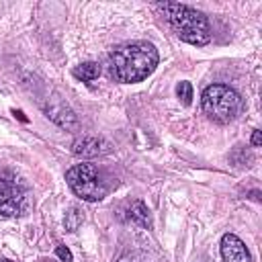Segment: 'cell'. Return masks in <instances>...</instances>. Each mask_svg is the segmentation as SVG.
<instances>
[{"mask_svg":"<svg viewBox=\"0 0 262 262\" xmlns=\"http://www.w3.org/2000/svg\"><path fill=\"white\" fill-rule=\"evenodd\" d=\"M111 151V143L104 141L102 137H78L74 143H72V154L74 156H80V158H96V156H102V154H108Z\"/></svg>","mask_w":262,"mask_h":262,"instance_id":"ba28073f","label":"cell"},{"mask_svg":"<svg viewBox=\"0 0 262 262\" xmlns=\"http://www.w3.org/2000/svg\"><path fill=\"white\" fill-rule=\"evenodd\" d=\"M127 219L141 227V229H149L151 227V217H149V209L141 203V201H133L129 207H127Z\"/></svg>","mask_w":262,"mask_h":262,"instance_id":"9c48e42d","label":"cell"},{"mask_svg":"<svg viewBox=\"0 0 262 262\" xmlns=\"http://www.w3.org/2000/svg\"><path fill=\"white\" fill-rule=\"evenodd\" d=\"M43 262H53V260H43Z\"/></svg>","mask_w":262,"mask_h":262,"instance_id":"ac0fdd59","label":"cell"},{"mask_svg":"<svg viewBox=\"0 0 262 262\" xmlns=\"http://www.w3.org/2000/svg\"><path fill=\"white\" fill-rule=\"evenodd\" d=\"M260 143H262V133L256 129V131L252 133V145H254V147H258Z\"/></svg>","mask_w":262,"mask_h":262,"instance_id":"9a60e30c","label":"cell"},{"mask_svg":"<svg viewBox=\"0 0 262 262\" xmlns=\"http://www.w3.org/2000/svg\"><path fill=\"white\" fill-rule=\"evenodd\" d=\"M221 256L223 262H254L250 250L235 233H225L221 237Z\"/></svg>","mask_w":262,"mask_h":262,"instance_id":"52a82bcc","label":"cell"},{"mask_svg":"<svg viewBox=\"0 0 262 262\" xmlns=\"http://www.w3.org/2000/svg\"><path fill=\"white\" fill-rule=\"evenodd\" d=\"M0 262H12V260H0Z\"/></svg>","mask_w":262,"mask_h":262,"instance_id":"e0dca14e","label":"cell"},{"mask_svg":"<svg viewBox=\"0 0 262 262\" xmlns=\"http://www.w3.org/2000/svg\"><path fill=\"white\" fill-rule=\"evenodd\" d=\"M117 262H143V258H141L139 254H125V256H121Z\"/></svg>","mask_w":262,"mask_h":262,"instance_id":"5bb4252c","label":"cell"},{"mask_svg":"<svg viewBox=\"0 0 262 262\" xmlns=\"http://www.w3.org/2000/svg\"><path fill=\"white\" fill-rule=\"evenodd\" d=\"M27 209H29V192L25 182L12 172L2 174L0 176V215L18 217V215H25Z\"/></svg>","mask_w":262,"mask_h":262,"instance_id":"5b68a950","label":"cell"},{"mask_svg":"<svg viewBox=\"0 0 262 262\" xmlns=\"http://www.w3.org/2000/svg\"><path fill=\"white\" fill-rule=\"evenodd\" d=\"M176 96L182 100V104L188 106V104L192 102V84L186 82V80L178 82V86H176Z\"/></svg>","mask_w":262,"mask_h":262,"instance_id":"7c38bea8","label":"cell"},{"mask_svg":"<svg viewBox=\"0 0 262 262\" xmlns=\"http://www.w3.org/2000/svg\"><path fill=\"white\" fill-rule=\"evenodd\" d=\"M82 221H84V215H82V211L78 207H72L63 217V225H66L68 231H76L82 225Z\"/></svg>","mask_w":262,"mask_h":262,"instance_id":"8fae6325","label":"cell"},{"mask_svg":"<svg viewBox=\"0 0 262 262\" xmlns=\"http://www.w3.org/2000/svg\"><path fill=\"white\" fill-rule=\"evenodd\" d=\"M55 254H57V258L61 260V262H74V256H72V252L63 246V244H59V246H55Z\"/></svg>","mask_w":262,"mask_h":262,"instance_id":"4fadbf2b","label":"cell"},{"mask_svg":"<svg viewBox=\"0 0 262 262\" xmlns=\"http://www.w3.org/2000/svg\"><path fill=\"white\" fill-rule=\"evenodd\" d=\"M158 49L147 41H135L111 51L106 61L108 78L121 84H133L145 80L158 66Z\"/></svg>","mask_w":262,"mask_h":262,"instance_id":"6da1fadb","label":"cell"},{"mask_svg":"<svg viewBox=\"0 0 262 262\" xmlns=\"http://www.w3.org/2000/svg\"><path fill=\"white\" fill-rule=\"evenodd\" d=\"M160 8L164 10L170 27L182 41L196 45V47L207 45L211 41L209 20L203 12H199L186 4H178V2H164V4H160Z\"/></svg>","mask_w":262,"mask_h":262,"instance_id":"7a4b0ae2","label":"cell"},{"mask_svg":"<svg viewBox=\"0 0 262 262\" xmlns=\"http://www.w3.org/2000/svg\"><path fill=\"white\" fill-rule=\"evenodd\" d=\"M14 115H16V117H18V119H20V121H25V123H27V117H25V115H23V113H20V111H14Z\"/></svg>","mask_w":262,"mask_h":262,"instance_id":"2e32d148","label":"cell"},{"mask_svg":"<svg viewBox=\"0 0 262 262\" xmlns=\"http://www.w3.org/2000/svg\"><path fill=\"white\" fill-rule=\"evenodd\" d=\"M66 182L76 196H80L82 201H88V203H96V201L104 199V194H106V186H104L94 164L84 162V164L72 166L66 172Z\"/></svg>","mask_w":262,"mask_h":262,"instance_id":"277c9868","label":"cell"},{"mask_svg":"<svg viewBox=\"0 0 262 262\" xmlns=\"http://www.w3.org/2000/svg\"><path fill=\"white\" fill-rule=\"evenodd\" d=\"M43 111H45V115H47L55 125H59L61 129H66V131L78 129V117H76V113H74L59 96L49 98V100L45 102Z\"/></svg>","mask_w":262,"mask_h":262,"instance_id":"8992f818","label":"cell"},{"mask_svg":"<svg viewBox=\"0 0 262 262\" xmlns=\"http://www.w3.org/2000/svg\"><path fill=\"white\" fill-rule=\"evenodd\" d=\"M72 74L82 82H90V80H96L100 76V66L96 61H84V63L76 66Z\"/></svg>","mask_w":262,"mask_h":262,"instance_id":"30bf717a","label":"cell"},{"mask_svg":"<svg viewBox=\"0 0 262 262\" xmlns=\"http://www.w3.org/2000/svg\"><path fill=\"white\" fill-rule=\"evenodd\" d=\"M201 106L203 113L219 123V125H227L231 121H235L242 111H244V100L242 96L227 84H211L203 90L201 96Z\"/></svg>","mask_w":262,"mask_h":262,"instance_id":"3957f363","label":"cell"}]
</instances>
